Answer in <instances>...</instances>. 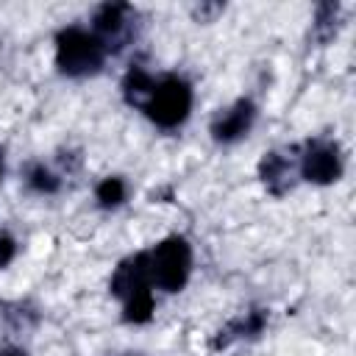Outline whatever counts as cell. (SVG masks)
<instances>
[{
  "instance_id": "3",
  "label": "cell",
  "mask_w": 356,
  "mask_h": 356,
  "mask_svg": "<svg viewBox=\"0 0 356 356\" xmlns=\"http://www.w3.org/2000/svg\"><path fill=\"white\" fill-rule=\"evenodd\" d=\"M150 281L164 292H178L192 273V248L184 236H167L147 253Z\"/></svg>"
},
{
  "instance_id": "4",
  "label": "cell",
  "mask_w": 356,
  "mask_h": 356,
  "mask_svg": "<svg viewBox=\"0 0 356 356\" xmlns=\"http://www.w3.org/2000/svg\"><path fill=\"white\" fill-rule=\"evenodd\" d=\"M300 175L309 184H334L342 175V156L339 147L328 139H314L303 147L300 156Z\"/></svg>"
},
{
  "instance_id": "12",
  "label": "cell",
  "mask_w": 356,
  "mask_h": 356,
  "mask_svg": "<svg viewBox=\"0 0 356 356\" xmlns=\"http://www.w3.org/2000/svg\"><path fill=\"white\" fill-rule=\"evenodd\" d=\"M14 253H17V242H14V236L0 234V270L14 259Z\"/></svg>"
},
{
  "instance_id": "8",
  "label": "cell",
  "mask_w": 356,
  "mask_h": 356,
  "mask_svg": "<svg viewBox=\"0 0 356 356\" xmlns=\"http://www.w3.org/2000/svg\"><path fill=\"white\" fill-rule=\"evenodd\" d=\"M261 178H264V184L273 189V192H278V181H284L286 175H289V161L284 159V156H278V153H267L264 159H261ZM284 186H286V181H284Z\"/></svg>"
},
{
  "instance_id": "1",
  "label": "cell",
  "mask_w": 356,
  "mask_h": 356,
  "mask_svg": "<svg viewBox=\"0 0 356 356\" xmlns=\"http://www.w3.org/2000/svg\"><path fill=\"white\" fill-rule=\"evenodd\" d=\"M106 44L81 25L61 28L56 36V67L67 78H86L95 75L106 61Z\"/></svg>"
},
{
  "instance_id": "2",
  "label": "cell",
  "mask_w": 356,
  "mask_h": 356,
  "mask_svg": "<svg viewBox=\"0 0 356 356\" xmlns=\"http://www.w3.org/2000/svg\"><path fill=\"white\" fill-rule=\"evenodd\" d=\"M139 108L159 128H178L192 111V86L181 75H164L159 81L153 78V86Z\"/></svg>"
},
{
  "instance_id": "7",
  "label": "cell",
  "mask_w": 356,
  "mask_h": 356,
  "mask_svg": "<svg viewBox=\"0 0 356 356\" xmlns=\"http://www.w3.org/2000/svg\"><path fill=\"white\" fill-rule=\"evenodd\" d=\"M128 14L131 8L122 6V3H106L95 11V19H92V33L106 44V50L111 47V42H120L128 31Z\"/></svg>"
},
{
  "instance_id": "10",
  "label": "cell",
  "mask_w": 356,
  "mask_h": 356,
  "mask_svg": "<svg viewBox=\"0 0 356 356\" xmlns=\"http://www.w3.org/2000/svg\"><path fill=\"white\" fill-rule=\"evenodd\" d=\"M25 181H28V186H31L33 192H42V195H53V192L58 189V184H61L58 175H56L53 170H47L44 164H31Z\"/></svg>"
},
{
  "instance_id": "6",
  "label": "cell",
  "mask_w": 356,
  "mask_h": 356,
  "mask_svg": "<svg viewBox=\"0 0 356 356\" xmlns=\"http://www.w3.org/2000/svg\"><path fill=\"white\" fill-rule=\"evenodd\" d=\"M253 120H256V106L250 103V100H236L234 106H228L225 111H220L217 117H214V122H211V136L217 139V142H236V139H242L248 131H250V125H253Z\"/></svg>"
},
{
  "instance_id": "9",
  "label": "cell",
  "mask_w": 356,
  "mask_h": 356,
  "mask_svg": "<svg viewBox=\"0 0 356 356\" xmlns=\"http://www.w3.org/2000/svg\"><path fill=\"white\" fill-rule=\"evenodd\" d=\"M125 181L122 178H117V175H108V178H103L97 186H95V197H97V203L100 206H106V209H114V206H120L122 200H125Z\"/></svg>"
},
{
  "instance_id": "13",
  "label": "cell",
  "mask_w": 356,
  "mask_h": 356,
  "mask_svg": "<svg viewBox=\"0 0 356 356\" xmlns=\"http://www.w3.org/2000/svg\"><path fill=\"white\" fill-rule=\"evenodd\" d=\"M0 356H28V353L17 345H6V348H0Z\"/></svg>"
},
{
  "instance_id": "11",
  "label": "cell",
  "mask_w": 356,
  "mask_h": 356,
  "mask_svg": "<svg viewBox=\"0 0 356 356\" xmlns=\"http://www.w3.org/2000/svg\"><path fill=\"white\" fill-rule=\"evenodd\" d=\"M153 317V289L139 292L125 300V320L128 323H147Z\"/></svg>"
},
{
  "instance_id": "14",
  "label": "cell",
  "mask_w": 356,
  "mask_h": 356,
  "mask_svg": "<svg viewBox=\"0 0 356 356\" xmlns=\"http://www.w3.org/2000/svg\"><path fill=\"white\" fill-rule=\"evenodd\" d=\"M0 175H3V159H0Z\"/></svg>"
},
{
  "instance_id": "5",
  "label": "cell",
  "mask_w": 356,
  "mask_h": 356,
  "mask_svg": "<svg viewBox=\"0 0 356 356\" xmlns=\"http://www.w3.org/2000/svg\"><path fill=\"white\" fill-rule=\"evenodd\" d=\"M153 281H150V267H147V253H136L131 259H125L114 275H111V292L125 303L128 298L139 295V292H150Z\"/></svg>"
}]
</instances>
